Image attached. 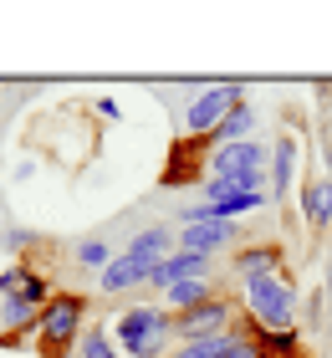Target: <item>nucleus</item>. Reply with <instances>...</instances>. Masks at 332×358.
I'll list each match as a JSON object with an SVG mask.
<instances>
[{
  "label": "nucleus",
  "instance_id": "17",
  "mask_svg": "<svg viewBox=\"0 0 332 358\" xmlns=\"http://www.w3.org/2000/svg\"><path fill=\"white\" fill-rule=\"evenodd\" d=\"M36 307L31 302H21V297H6V307H0V322H6L10 333H26V328H36Z\"/></svg>",
  "mask_w": 332,
  "mask_h": 358
},
{
  "label": "nucleus",
  "instance_id": "15",
  "mask_svg": "<svg viewBox=\"0 0 332 358\" xmlns=\"http://www.w3.org/2000/svg\"><path fill=\"white\" fill-rule=\"evenodd\" d=\"M261 358H302V328H281V333H261Z\"/></svg>",
  "mask_w": 332,
  "mask_h": 358
},
{
  "label": "nucleus",
  "instance_id": "8",
  "mask_svg": "<svg viewBox=\"0 0 332 358\" xmlns=\"http://www.w3.org/2000/svg\"><path fill=\"white\" fill-rule=\"evenodd\" d=\"M281 271H287V256H281V246H271V241H256V246H240L236 251V276H240V282L281 276Z\"/></svg>",
  "mask_w": 332,
  "mask_h": 358
},
{
  "label": "nucleus",
  "instance_id": "25",
  "mask_svg": "<svg viewBox=\"0 0 332 358\" xmlns=\"http://www.w3.org/2000/svg\"><path fill=\"white\" fill-rule=\"evenodd\" d=\"M327 338H332V317H327Z\"/></svg>",
  "mask_w": 332,
  "mask_h": 358
},
{
  "label": "nucleus",
  "instance_id": "9",
  "mask_svg": "<svg viewBox=\"0 0 332 358\" xmlns=\"http://www.w3.org/2000/svg\"><path fill=\"white\" fill-rule=\"evenodd\" d=\"M148 271H154L148 262H138V256L123 251V256H113V262H108V271L97 276V287H103L108 297H123V292H133V287H148Z\"/></svg>",
  "mask_w": 332,
  "mask_h": 358
},
{
  "label": "nucleus",
  "instance_id": "20",
  "mask_svg": "<svg viewBox=\"0 0 332 358\" xmlns=\"http://www.w3.org/2000/svg\"><path fill=\"white\" fill-rule=\"evenodd\" d=\"M77 262H82V266L108 271V262H113V256H108V246H103V241H82V246H77Z\"/></svg>",
  "mask_w": 332,
  "mask_h": 358
},
{
  "label": "nucleus",
  "instance_id": "12",
  "mask_svg": "<svg viewBox=\"0 0 332 358\" xmlns=\"http://www.w3.org/2000/svg\"><path fill=\"white\" fill-rule=\"evenodd\" d=\"M210 297H220V287H215L210 276H189V282H179V287L164 292V302H169V313H174V317H179V313H189V307H199V302H210Z\"/></svg>",
  "mask_w": 332,
  "mask_h": 358
},
{
  "label": "nucleus",
  "instance_id": "13",
  "mask_svg": "<svg viewBox=\"0 0 332 358\" xmlns=\"http://www.w3.org/2000/svg\"><path fill=\"white\" fill-rule=\"evenodd\" d=\"M291 174H296V138L287 134L271 149V200H287L291 194Z\"/></svg>",
  "mask_w": 332,
  "mask_h": 358
},
{
  "label": "nucleus",
  "instance_id": "6",
  "mask_svg": "<svg viewBox=\"0 0 332 358\" xmlns=\"http://www.w3.org/2000/svg\"><path fill=\"white\" fill-rule=\"evenodd\" d=\"M240 241V225L236 220H199V225H185L179 231V251H194V256H220Z\"/></svg>",
  "mask_w": 332,
  "mask_h": 358
},
{
  "label": "nucleus",
  "instance_id": "16",
  "mask_svg": "<svg viewBox=\"0 0 332 358\" xmlns=\"http://www.w3.org/2000/svg\"><path fill=\"white\" fill-rule=\"evenodd\" d=\"M82 358H123L118 343H113V328H103V322H92V328H82Z\"/></svg>",
  "mask_w": 332,
  "mask_h": 358
},
{
  "label": "nucleus",
  "instance_id": "22",
  "mask_svg": "<svg viewBox=\"0 0 332 358\" xmlns=\"http://www.w3.org/2000/svg\"><path fill=\"white\" fill-rule=\"evenodd\" d=\"M97 118H103V123H118V103H113V97H97Z\"/></svg>",
  "mask_w": 332,
  "mask_h": 358
},
{
  "label": "nucleus",
  "instance_id": "10",
  "mask_svg": "<svg viewBox=\"0 0 332 358\" xmlns=\"http://www.w3.org/2000/svg\"><path fill=\"white\" fill-rule=\"evenodd\" d=\"M199 143H210V138H179L174 149H169V164H164L159 174V185L169 189V185H189V179H199Z\"/></svg>",
  "mask_w": 332,
  "mask_h": 358
},
{
  "label": "nucleus",
  "instance_id": "21",
  "mask_svg": "<svg viewBox=\"0 0 332 358\" xmlns=\"http://www.w3.org/2000/svg\"><path fill=\"white\" fill-rule=\"evenodd\" d=\"M225 358H261V343H256V338H236V333H230Z\"/></svg>",
  "mask_w": 332,
  "mask_h": 358
},
{
  "label": "nucleus",
  "instance_id": "19",
  "mask_svg": "<svg viewBox=\"0 0 332 358\" xmlns=\"http://www.w3.org/2000/svg\"><path fill=\"white\" fill-rule=\"evenodd\" d=\"M26 282H31V266L10 262L6 271H0V297H21V292H26Z\"/></svg>",
  "mask_w": 332,
  "mask_h": 358
},
{
  "label": "nucleus",
  "instance_id": "7",
  "mask_svg": "<svg viewBox=\"0 0 332 358\" xmlns=\"http://www.w3.org/2000/svg\"><path fill=\"white\" fill-rule=\"evenodd\" d=\"M210 271H215L210 256H194V251H179V246H174L154 271H148V287L169 292V287H179V282H189V276H210Z\"/></svg>",
  "mask_w": 332,
  "mask_h": 358
},
{
  "label": "nucleus",
  "instance_id": "14",
  "mask_svg": "<svg viewBox=\"0 0 332 358\" xmlns=\"http://www.w3.org/2000/svg\"><path fill=\"white\" fill-rule=\"evenodd\" d=\"M245 138H256V108L251 103H236V108H230V118L215 128L210 149H220V143H245Z\"/></svg>",
  "mask_w": 332,
  "mask_h": 358
},
{
  "label": "nucleus",
  "instance_id": "24",
  "mask_svg": "<svg viewBox=\"0 0 332 358\" xmlns=\"http://www.w3.org/2000/svg\"><path fill=\"white\" fill-rule=\"evenodd\" d=\"M322 297H332V266H327V282H322Z\"/></svg>",
  "mask_w": 332,
  "mask_h": 358
},
{
  "label": "nucleus",
  "instance_id": "2",
  "mask_svg": "<svg viewBox=\"0 0 332 358\" xmlns=\"http://www.w3.org/2000/svg\"><path fill=\"white\" fill-rule=\"evenodd\" d=\"M245 287V317H256L261 333H281V328H296V287L291 276H256V282H240Z\"/></svg>",
  "mask_w": 332,
  "mask_h": 358
},
{
  "label": "nucleus",
  "instance_id": "4",
  "mask_svg": "<svg viewBox=\"0 0 332 358\" xmlns=\"http://www.w3.org/2000/svg\"><path fill=\"white\" fill-rule=\"evenodd\" d=\"M236 103H245V87L240 83H215V87H205L189 103V113H185V134L189 138H215V128L230 118V108H236Z\"/></svg>",
  "mask_w": 332,
  "mask_h": 358
},
{
  "label": "nucleus",
  "instance_id": "5",
  "mask_svg": "<svg viewBox=\"0 0 332 358\" xmlns=\"http://www.w3.org/2000/svg\"><path fill=\"white\" fill-rule=\"evenodd\" d=\"M236 317H240V307L230 302V297H210V302H199V307H189V313H179V317H174V343L220 338V333L236 328Z\"/></svg>",
  "mask_w": 332,
  "mask_h": 358
},
{
  "label": "nucleus",
  "instance_id": "1",
  "mask_svg": "<svg viewBox=\"0 0 332 358\" xmlns=\"http://www.w3.org/2000/svg\"><path fill=\"white\" fill-rule=\"evenodd\" d=\"M113 343H118L123 358H169L174 343V313L169 307H128L113 322Z\"/></svg>",
  "mask_w": 332,
  "mask_h": 358
},
{
  "label": "nucleus",
  "instance_id": "11",
  "mask_svg": "<svg viewBox=\"0 0 332 358\" xmlns=\"http://www.w3.org/2000/svg\"><path fill=\"white\" fill-rule=\"evenodd\" d=\"M296 205H302V220L312 225V231H327V225H332V174L312 179Z\"/></svg>",
  "mask_w": 332,
  "mask_h": 358
},
{
  "label": "nucleus",
  "instance_id": "23",
  "mask_svg": "<svg viewBox=\"0 0 332 358\" xmlns=\"http://www.w3.org/2000/svg\"><path fill=\"white\" fill-rule=\"evenodd\" d=\"M6 246L10 251H26L31 246V231H6Z\"/></svg>",
  "mask_w": 332,
  "mask_h": 358
},
{
  "label": "nucleus",
  "instance_id": "3",
  "mask_svg": "<svg viewBox=\"0 0 332 358\" xmlns=\"http://www.w3.org/2000/svg\"><path fill=\"white\" fill-rule=\"evenodd\" d=\"M82 328H87V302H82L77 292H57V297L41 307V317H36V348H41V358H62L82 338Z\"/></svg>",
  "mask_w": 332,
  "mask_h": 358
},
{
  "label": "nucleus",
  "instance_id": "18",
  "mask_svg": "<svg viewBox=\"0 0 332 358\" xmlns=\"http://www.w3.org/2000/svg\"><path fill=\"white\" fill-rule=\"evenodd\" d=\"M225 348H230V333H220V338H199V343H179L174 358H225Z\"/></svg>",
  "mask_w": 332,
  "mask_h": 358
}]
</instances>
